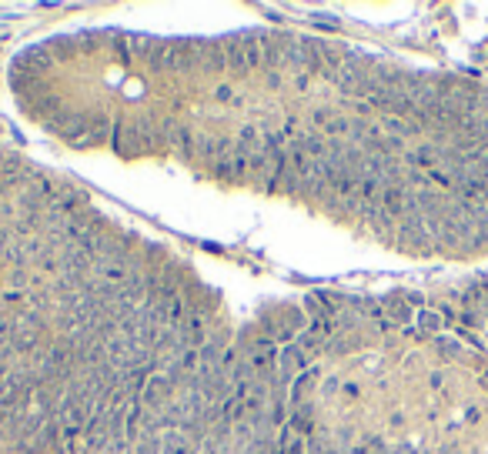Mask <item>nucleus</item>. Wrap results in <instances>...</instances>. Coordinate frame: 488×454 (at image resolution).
<instances>
[{"instance_id":"4","label":"nucleus","mask_w":488,"mask_h":454,"mask_svg":"<svg viewBox=\"0 0 488 454\" xmlns=\"http://www.w3.org/2000/svg\"><path fill=\"white\" fill-rule=\"evenodd\" d=\"M124 274H127V271H124L121 264H104V277H107V281H124Z\"/></svg>"},{"instance_id":"1","label":"nucleus","mask_w":488,"mask_h":454,"mask_svg":"<svg viewBox=\"0 0 488 454\" xmlns=\"http://www.w3.org/2000/svg\"><path fill=\"white\" fill-rule=\"evenodd\" d=\"M111 147L114 151H121V154H134V151H141V127L137 124H124L117 121L111 127Z\"/></svg>"},{"instance_id":"3","label":"nucleus","mask_w":488,"mask_h":454,"mask_svg":"<svg viewBox=\"0 0 488 454\" xmlns=\"http://www.w3.org/2000/svg\"><path fill=\"white\" fill-rule=\"evenodd\" d=\"M244 57H248V70H258L261 60H265V47L258 40H244Z\"/></svg>"},{"instance_id":"2","label":"nucleus","mask_w":488,"mask_h":454,"mask_svg":"<svg viewBox=\"0 0 488 454\" xmlns=\"http://www.w3.org/2000/svg\"><path fill=\"white\" fill-rule=\"evenodd\" d=\"M448 321H452V314H442V310H432V308L418 310V324H422V331H428V334H438Z\"/></svg>"},{"instance_id":"5","label":"nucleus","mask_w":488,"mask_h":454,"mask_svg":"<svg viewBox=\"0 0 488 454\" xmlns=\"http://www.w3.org/2000/svg\"><path fill=\"white\" fill-rule=\"evenodd\" d=\"M401 454H415V451H411V448H405V451H401Z\"/></svg>"}]
</instances>
